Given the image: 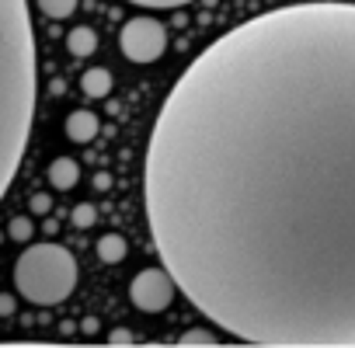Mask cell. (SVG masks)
Masks as SVG:
<instances>
[{"mask_svg": "<svg viewBox=\"0 0 355 348\" xmlns=\"http://www.w3.org/2000/svg\"><path fill=\"white\" fill-rule=\"evenodd\" d=\"M160 265L261 348H355V4L265 11L167 91L143 157Z\"/></svg>", "mask_w": 355, "mask_h": 348, "instance_id": "obj_1", "label": "cell"}, {"mask_svg": "<svg viewBox=\"0 0 355 348\" xmlns=\"http://www.w3.org/2000/svg\"><path fill=\"white\" fill-rule=\"evenodd\" d=\"M0 192L11 189L21 167L35 115V35L28 0H0Z\"/></svg>", "mask_w": 355, "mask_h": 348, "instance_id": "obj_2", "label": "cell"}, {"mask_svg": "<svg viewBox=\"0 0 355 348\" xmlns=\"http://www.w3.org/2000/svg\"><path fill=\"white\" fill-rule=\"evenodd\" d=\"M15 286L35 306L63 303L77 286V258L63 244H32L15 261Z\"/></svg>", "mask_w": 355, "mask_h": 348, "instance_id": "obj_3", "label": "cell"}, {"mask_svg": "<svg viewBox=\"0 0 355 348\" xmlns=\"http://www.w3.org/2000/svg\"><path fill=\"white\" fill-rule=\"evenodd\" d=\"M119 46L129 63H157L167 49V28L153 18H129L119 35Z\"/></svg>", "mask_w": 355, "mask_h": 348, "instance_id": "obj_4", "label": "cell"}, {"mask_svg": "<svg viewBox=\"0 0 355 348\" xmlns=\"http://www.w3.org/2000/svg\"><path fill=\"white\" fill-rule=\"evenodd\" d=\"M174 289H178V282L171 279V272H167L164 265H160V268H143V272H136L132 282H129V299H132V306L143 310V313H160V310L171 306Z\"/></svg>", "mask_w": 355, "mask_h": 348, "instance_id": "obj_5", "label": "cell"}, {"mask_svg": "<svg viewBox=\"0 0 355 348\" xmlns=\"http://www.w3.org/2000/svg\"><path fill=\"white\" fill-rule=\"evenodd\" d=\"M98 129H101V122H98V115L87 112V108H77V112L67 115V139H70V143H91V139L98 136Z\"/></svg>", "mask_w": 355, "mask_h": 348, "instance_id": "obj_6", "label": "cell"}, {"mask_svg": "<svg viewBox=\"0 0 355 348\" xmlns=\"http://www.w3.org/2000/svg\"><path fill=\"white\" fill-rule=\"evenodd\" d=\"M46 178H49L53 189L67 192V189H73V185L80 182V167H77V160H70V157H56V160L49 164V171H46Z\"/></svg>", "mask_w": 355, "mask_h": 348, "instance_id": "obj_7", "label": "cell"}, {"mask_svg": "<svg viewBox=\"0 0 355 348\" xmlns=\"http://www.w3.org/2000/svg\"><path fill=\"white\" fill-rule=\"evenodd\" d=\"M80 91H84L87 98H108V94H112V73H108L105 67H91V70H84V77H80Z\"/></svg>", "mask_w": 355, "mask_h": 348, "instance_id": "obj_8", "label": "cell"}, {"mask_svg": "<svg viewBox=\"0 0 355 348\" xmlns=\"http://www.w3.org/2000/svg\"><path fill=\"white\" fill-rule=\"evenodd\" d=\"M67 49H70V56H94V49H98V32L87 28V25L70 28V35H67Z\"/></svg>", "mask_w": 355, "mask_h": 348, "instance_id": "obj_9", "label": "cell"}, {"mask_svg": "<svg viewBox=\"0 0 355 348\" xmlns=\"http://www.w3.org/2000/svg\"><path fill=\"white\" fill-rule=\"evenodd\" d=\"M125 254H129V244H125L122 234H105L98 241V258L105 265H119V261H125Z\"/></svg>", "mask_w": 355, "mask_h": 348, "instance_id": "obj_10", "label": "cell"}, {"mask_svg": "<svg viewBox=\"0 0 355 348\" xmlns=\"http://www.w3.org/2000/svg\"><path fill=\"white\" fill-rule=\"evenodd\" d=\"M39 4V11L46 15V18H53V21H63V18H70L73 11H77V0H35Z\"/></svg>", "mask_w": 355, "mask_h": 348, "instance_id": "obj_11", "label": "cell"}, {"mask_svg": "<svg viewBox=\"0 0 355 348\" xmlns=\"http://www.w3.org/2000/svg\"><path fill=\"white\" fill-rule=\"evenodd\" d=\"M32 234H35V223H32L28 216H15V220L8 223V237H11L15 244H28Z\"/></svg>", "mask_w": 355, "mask_h": 348, "instance_id": "obj_12", "label": "cell"}, {"mask_svg": "<svg viewBox=\"0 0 355 348\" xmlns=\"http://www.w3.org/2000/svg\"><path fill=\"white\" fill-rule=\"evenodd\" d=\"M70 223H73L77 230H87V227H94V223H98V209H94L91 202H80V206H73Z\"/></svg>", "mask_w": 355, "mask_h": 348, "instance_id": "obj_13", "label": "cell"}, {"mask_svg": "<svg viewBox=\"0 0 355 348\" xmlns=\"http://www.w3.org/2000/svg\"><path fill=\"white\" fill-rule=\"evenodd\" d=\"M178 345L182 348H192V345H216V334H209V331H202V327H196V331H185L182 338H178Z\"/></svg>", "mask_w": 355, "mask_h": 348, "instance_id": "obj_14", "label": "cell"}, {"mask_svg": "<svg viewBox=\"0 0 355 348\" xmlns=\"http://www.w3.org/2000/svg\"><path fill=\"white\" fill-rule=\"evenodd\" d=\"M129 4L153 8V11H171V8H185V4H192V0H129Z\"/></svg>", "mask_w": 355, "mask_h": 348, "instance_id": "obj_15", "label": "cell"}, {"mask_svg": "<svg viewBox=\"0 0 355 348\" xmlns=\"http://www.w3.org/2000/svg\"><path fill=\"white\" fill-rule=\"evenodd\" d=\"M28 209H32L35 216H46V213L53 209V195H42V192L28 195Z\"/></svg>", "mask_w": 355, "mask_h": 348, "instance_id": "obj_16", "label": "cell"}, {"mask_svg": "<svg viewBox=\"0 0 355 348\" xmlns=\"http://www.w3.org/2000/svg\"><path fill=\"white\" fill-rule=\"evenodd\" d=\"M15 310H18V299L11 293H4L0 296V317H15Z\"/></svg>", "mask_w": 355, "mask_h": 348, "instance_id": "obj_17", "label": "cell"}, {"mask_svg": "<svg viewBox=\"0 0 355 348\" xmlns=\"http://www.w3.org/2000/svg\"><path fill=\"white\" fill-rule=\"evenodd\" d=\"M108 345H132V331H125V327H115V331L108 334Z\"/></svg>", "mask_w": 355, "mask_h": 348, "instance_id": "obj_18", "label": "cell"}, {"mask_svg": "<svg viewBox=\"0 0 355 348\" xmlns=\"http://www.w3.org/2000/svg\"><path fill=\"white\" fill-rule=\"evenodd\" d=\"M94 189H98V192H108V189H112V178H108L105 171H101V174H94Z\"/></svg>", "mask_w": 355, "mask_h": 348, "instance_id": "obj_19", "label": "cell"}, {"mask_svg": "<svg viewBox=\"0 0 355 348\" xmlns=\"http://www.w3.org/2000/svg\"><path fill=\"white\" fill-rule=\"evenodd\" d=\"M80 331H84V334H94V331H98V320H94V317L80 320Z\"/></svg>", "mask_w": 355, "mask_h": 348, "instance_id": "obj_20", "label": "cell"}, {"mask_svg": "<svg viewBox=\"0 0 355 348\" xmlns=\"http://www.w3.org/2000/svg\"><path fill=\"white\" fill-rule=\"evenodd\" d=\"M63 91H67V84H63V77H56L53 80V94H63Z\"/></svg>", "mask_w": 355, "mask_h": 348, "instance_id": "obj_21", "label": "cell"}]
</instances>
